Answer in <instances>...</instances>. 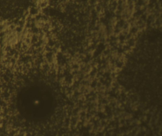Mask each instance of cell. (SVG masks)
<instances>
[{"label": "cell", "mask_w": 162, "mask_h": 136, "mask_svg": "<svg viewBox=\"0 0 162 136\" xmlns=\"http://www.w3.org/2000/svg\"><path fill=\"white\" fill-rule=\"evenodd\" d=\"M17 36L15 33H10L6 38V41L9 44H14L17 42Z\"/></svg>", "instance_id": "cell-1"}]
</instances>
